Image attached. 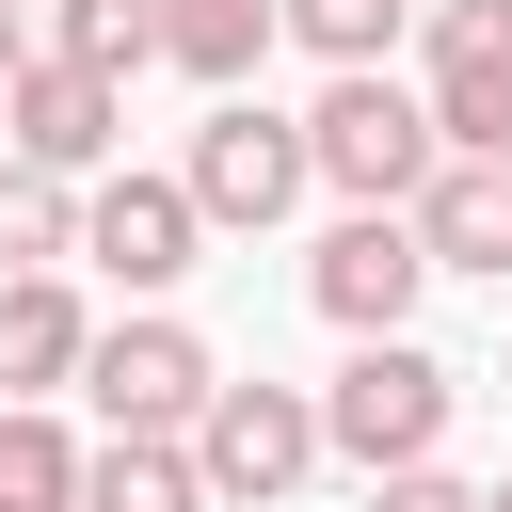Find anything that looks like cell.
<instances>
[{
    "mask_svg": "<svg viewBox=\"0 0 512 512\" xmlns=\"http://www.w3.org/2000/svg\"><path fill=\"white\" fill-rule=\"evenodd\" d=\"M448 416H464V368H448V352H416V336H352V368L320 384V464H352V480L432 464Z\"/></svg>",
    "mask_w": 512,
    "mask_h": 512,
    "instance_id": "obj_1",
    "label": "cell"
},
{
    "mask_svg": "<svg viewBox=\"0 0 512 512\" xmlns=\"http://www.w3.org/2000/svg\"><path fill=\"white\" fill-rule=\"evenodd\" d=\"M432 160H448V144H432V112H416L384 64H336V80L304 96V176H320V192H352V208H416Z\"/></svg>",
    "mask_w": 512,
    "mask_h": 512,
    "instance_id": "obj_2",
    "label": "cell"
},
{
    "mask_svg": "<svg viewBox=\"0 0 512 512\" xmlns=\"http://www.w3.org/2000/svg\"><path fill=\"white\" fill-rule=\"evenodd\" d=\"M176 192H192V224H208V240L288 224V208L320 192V176H304V112H272V96H208V128H192Z\"/></svg>",
    "mask_w": 512,
    "mask_h": 512,
    "instance_id": "obj_3",
    "label": "cell"
},
{
    "mask_svg": "<svg viewBox=\"0 0 512 512\" xmlns=\"http://www.w3.org/2000/svg\"><path fill=\"white\" fill-rule=\"evenodd\" d=\"M176 448H192L208 512H288L304 464H320V400H304V384H208V416H192Z\"/></svg>",
    "mask_w": 512,
    "mask_h": 512,
    "instance_id": "obj_4",
    "label": "cell"
},
{
    "mask_svg": "<svg viewBox=\"0 0 512 512\" xmlns=\"http://www.w3.org/2000/svg\"><path fill=\"white\" fill-rule=\"evenodd\" d=\"M208 384H224V352H208L176 304L96 320V352H80V400H96L112 432H192V416H208Z\"/></svg>",
    "mask_w": 512,
    "mask_h": 512,
    "instance_id": "obj_5",
    "label": "cell"
},
{
    "mask_svg": "<svg viewBox=\"0 0 512 512\" xmlns=\"http://www.w3.org/2000/svg\"><path fill=\"white\" fill-rule=\"evenodd\" d=\"M112 144H128V80H96V64H16L0 80V160H32V176H112Z\"/></svg>",
    "mask_w": 512,
    "mask_h": 512,
    "instance_id": "obj_6",
    "label": "cell"
},
{
    "mask_svg": "<svg viewBox=\"0 0 512 512\" xmlns=\"http://www.w3.org/2000/svg\"><path fill=\"white\" fill-rule=\"evenodd\" d=\"M448 160H512V0H432V80H416Z\"/></svg>",
    "mask_w": 512,
    "mask_h": 512,
    "instance_id": "obj_7",
    "label": "cell"
},
{
    "mask_svg": "<svg viewBox=\"0 0 512 512\" xmlns=\"http://www.w3.org/2000/svg\"><path fill=\"white\" fill-rule=\"evenodd\" d=\"M416 288H432V256H416L400 208H336L320 256H304V304H320L336 336H416Z\"/></svg>",
    "mask_w": 512,
    "mask_h": 512,
    "instance_id": "obj_8",
    "label": "cell"
},
{
    "mask_svg": "<svg viewBox=\"0 0 512 512\" xmlns=\"http://www.w3.org/2000/svg\"><path fill=\"white\" fill-rule=\"evenodd\" d=\"M80 256H96L128 304H160V288L208 256V224H192V192H176V176H128V160H112V176H80Z\"/></svg>",
    "mask_w": 512,
    "mask_h": 512,
    "instance_id": "obj_9",
    "label": "cell"
},
{
    "mask_svg": "<svg viewBox=\"0 0 512 512\" xmlns=\"http://www.w3.org/2000/svg\"><path fill=\"white\" fill-rule=\"evenodd\" d=\"M400 224H416V256H432V272H480V288H512V160H432Z\"/></svg>",
    "mask_w": 512,
    "mask_h": 512,
    "instance_id": "obj_10",
    "label": "cell"
},
{
    "mask_svg": "<svg viewBox=\"0 0 512 512\" xmlns=\"http://www.w3.org/2000/svg\"><path fill=\"white\" fill-rule=\"evenodd\" d=\"M80 352H96L80 288H64V272H0V400H64Z\"/></svg>",
    "mask_w": 512,
    "mask_h": 512,
    "instance_id": "obj_11",
    "label": "cell"
},
{
    "mask_svg": "<svg viewBox=\"0 0 512 512\" xmlns=\"http://www.w3.org/2000/svg\"><path fill=\"white\" fill-rule=\"evenodd\" d=\"M80 512H208V480L176 432H112V448H80Z\"/></svg>",
    "mask_w": 512,
    "mask_h": 512,
    "instance_id": "obj_12",
    "label": "cell"
},
{
    "mask_svg": "<svg viewBox=\"0 0 512 512\" xmlns=\"http://www.w3.org/2000/svg\"><path fill=\"white\" fill-rule=\"evenodd\" d=\"M272 48V0H160V64H192L208 96H240Z\"/></svg>",
    "mask_w": 512,
    "mask_h": 512,
    "instance_id": "obj_13",
    "label": "cell"
},
{
    "mask_svg": "<svg viewBox=\"0 0 512 512\" xmlns=\"http://www.w3.org/2000/svg\"><path fill=\"white\" fill-rule=\"evenodd\" d=\"M0 512H80V432L48 400H0Z\"/></svg>",
    "mask_w": 512,
    "mask_h": 512,
    "instance_id": "obj_14",
    "label": "cell"
},
{
    "mask_svg": "<svg viewBox=\"0 0 512 512\" xmlns=\"http://www.w3.org/2000/svg\"><path fill=\"white\" fill-rule=\"evenodd\" d=\"M48 64H96V80L160 64V0H48Z\"/></svg>",
    "mask_w": 512,
    "mask_h": 512,
    "instance_id": "obj_15",
    "label": "cell"
},
{
    "mask_svg": "<svg viewBox=\"0 0 512 512\" xmlns=\"http://www.w3.org/2000/svg\"><path fill=\"white\" fill-rule=\"evenodd\" d=\"M64 256H80V192L0 160V272H64Z\"/></svg>",
    "mask_w": 512,
    "mask_h": 512,
    "instance_id": "obj_16",
    "label": "cell"
},
{
    "mask_svg": "<svg viewBox=\"0 0 512 512\" xmlns=\"http://www.w3.org/2000/svg\"><path fill=\"white\" fill-rule=\"evenodd\" d=\"M400 16H416V0H272V32H288V48H320V80H336V64H384V48H400Z\"/></svg>",
    "mask_w": 512,
    "mask_h": 512,
    "instance_id": "obj_17",
    "label": "cell"
},
{
    "mask_svg": "<svg viewBox=\"0 0 512 512\" xmlns=\"http://www.w3.org/2000/svg\"><path fill=\"white\" fill-rule=\"evenodd\" d=\"M368 512H480V480H448V464H384Z\"/></svg>",
    "mask_w": 512,
    "mask_h": 512,
    "instance_id": "obj_18",
    "label": "cell"
},
{
    "mask_svg": "<svg viewBox=\"0 0 512 512\" xmlns=\"http://www.w3.org/2000/svg\"><path fill=\"white\" fill-rule=\"evenodd\" d=\"M16 64H32V16H16V0H0V80H16Z\"/></svg>",
    "mask_w": 512,
    "mask_h": 512,
    "instance_id": "obj_19",
    "label": "cell"
},
{
    "mask_svg": "<svg viewBox=\"0 0 512 512\" xmlns=\"http://www.w3.org/2000/svg\"><path fill=\"white\" fill-rule=\"evenodd\" d=\"M480 512H512V480H496V496H480Z\"/></svg>",
    "mask_w": 512,
    "mask_h": 512,
    "instance_id": "obj_20",
    "label": "cell"
},
{
    "mask_svg": "<svg viewBox=\"0 0 512 512\" xmlns=\"http://www.w3.org/2000/svg\"><path fill=\"white\" fill-rule=\"evenodd\" d=\"M16 16H32V0H16Z\"/></svg>",
    "mask_w": 512,
    "mask_h": 512,
    "instance_id": "obj_21",
    "label": "cell"
}]
</instances>
